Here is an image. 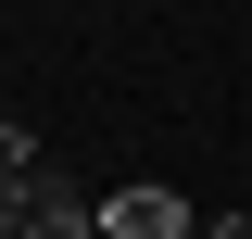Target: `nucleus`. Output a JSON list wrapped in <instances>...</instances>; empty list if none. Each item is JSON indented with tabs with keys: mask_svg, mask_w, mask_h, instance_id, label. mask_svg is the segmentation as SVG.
Instances as JSON below:
<instances>
[{
	"mask_svg": "<svg viewBox=\"0 0 252 239\" xmlns=\"http://www.w3.org/2000/svg\"><path fill=\"white\" fill-rule=\"evenodd\" d=\"M202 239H252V214H215V227H202Z\"/></svg>",
	"mask_w": 252,
	"mask_h": 239,
	"instance_id": "3",
	"label": "nucleus"
},
{
	"mask_svg": "<svg viewBox=\"0 0 252 239\" xmlns=\"http://www.w3.org/2000/svg\"><path fill=\"white\" fill-rule=\"evenodd\" d=\"M101 239H202V214H189L177 189L126 177V189H101Z\"/></svg>",
	"mask_w": 252,
	"mask_h": 239,
	"instance_id": "1",
	"label": "nucleus"
},
{
	"mask_svg": "<svg viewBox=\"0 0 252 239\" xmlns=\"http://www.w3.org/2000/svg\"><path fill=\"white\" fill-rule=\"evenodd\" d=\"M26 177H38V139H26V126H0V202H13Z\"/></svg>",
	"mask_w": 252,
	"mask_h": 239,
	"instance_id": "2",
	"label": "nucleus"
}]
</instances>
